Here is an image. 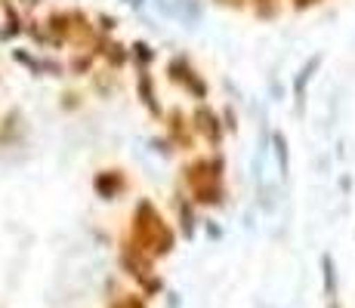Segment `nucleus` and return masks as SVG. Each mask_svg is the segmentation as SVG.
Listing matches in <instances>:
<instances>
[{
    "label": "nucleus",
    "mask_w": 355,
    "mask_h": 308,
    "mask_svg": "<svg viewBox=\"0 0 355 308\" xmlns=\"http://www.w3.org/2000/svg\"><path fill=\"white\" fill-rule=\"evenodd\" d=\"M275 145H278V161H282V170L288 173V152H284V139H282V136H275Z\"/></svg>",
    "instance_id": "f257e3e1"
},
{
    "label": "nucleus",
    "mask_w": 355,
    "mask_h": 308,
    "mask_svg": "<svg viewBox=\"0 0 355 308\" xmlns=\"http://www.w3.org/2000/svg\"><path fill=\"white\" fill-rule=\"evenodd\" d=\"M331 308H337V305H331Z\"/></svg>",
    "instance_id": "f03ea898"
}]
</instances>
